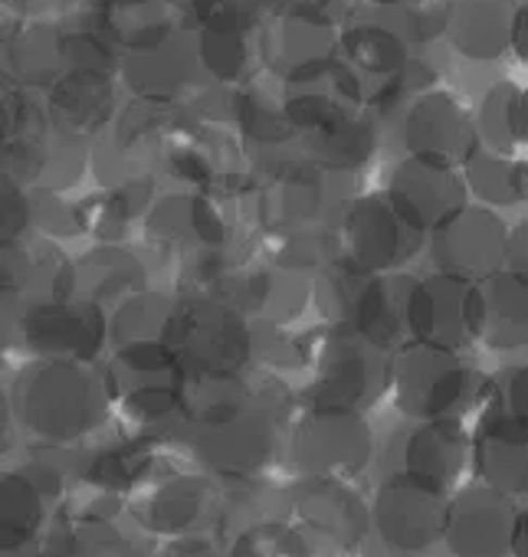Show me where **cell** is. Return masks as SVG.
Segmentation results:
<instances>
[{
	"mask_svg": "<svg viewBox=\"0 0 528 557\" xmlns=\"http://www.w3.org/2000/svg\"><path fill=\"white\" fill-rule=\"evenodd\" d=\"M277 430L280 404L270 397V384L246 387V394L233 404L184 423V436L194 453L213 472L230 479L256 475L270 466L277 453Z\"/></svg>",
	"mask_w": 528,
	"mask_h": 557,
	"instance_id": "obj_1",
	"label": "cell"
},
{
	"mask_svg": "<svg viewBox=\"0 0 528 557\" xmlns=\"http://www.w3.org/2000/svg\"><path fill=\"white\" fill-rule=\"evenodd\" d=\"M11 404L34 436L60 446L99 423L106 397L79 361H44L21 374Z\"/></svg>",
	"mask_w": 528,
	"mask_h": 557,
	"instance_id": "obj_2",
	"label": "cell"
},
{
	"mask_svg": "<svg viewBox=\"0 0 528 557\" xmlns=\"http://www.w3.org/2000/svg\"><path fill=\"white\" fill-rule=\"evenodd\" d=\"M164 345L181 377H240L253 358V329L240 312L204 296L174 306Z\"/></svg>",
	"mask_w": 528,
	"mask_h": 557,
	"instance_id": "obj_3",
	"label": "cell"
},
{
	"mask_svg": "<svg viewBox=\"0 0 528 557\" xmlns=\"http://www.w3.org/2000/svg\"><path fill=\"white\" fill-rule=\"evenodd\" d=\"M388 387H394V400L407 420H456L476 397V374L456 351L407 342L391 355Z\"/></svg>",
	"mask_w": 528,
	"mask_h": 557,
	"instance_id": "obj_4",
	"label": "cell"
},
{
	"mask_svg": "<svg viewBox=\"0 0 528 557\" xmlns=\"http://www.w3.org/2000/svg\"><path fill=\"white\" fill-rule=\"evenodd\" d=\"M316 381L309 391L312 410L365 413L391 384V355L352 338L329 335L316 351Z\"/></svg>",
	"mask_w": 528,
	"mask_h": 557,
	"instance_id": "obj_5",
	"label": "cell"
},
{
	"mask_svg": "<svg viewBox=\"0 0 528 557\" xmlns=\"http://www.w3.org/2000/svg\"><path fill=\"white\" fill-rule=\"evenodd\" d=\"M404 329H407V342L440 351H459L472 345L479 338L476 283H463V278L443 272L427 278H410L407 302H404Z\"/></svg>",
	"mask_w": 528,
	"mask_h": 557,
	"instance_id": "obj_6",
	"label": "cell"
},
{
	"mask_svg": "<svg viewBox=\"0 0 528 557\" xmlns=\"http://www.w3.org/2000/svg\"><path fill=\"white\" fill-rule=\"evenodd\" d=\"M335 243H339L335 265L355 275H388L401 269L410 256H417V249L423 246V233L407 226L397 216V210L388 203V197H374V200L368 197L348 210Z\"/></svg>",
	"mask_w": 528,
	"mask_h": 557,
	"instance_id": "obj_7",
	"label": "cell"
},
{
	"mask_svg": "<svg viewBox=\"0 0 528 557\" xmlns=\"http://www.w3.org/2000/svg\"><path fill=\"white\" fill-rule=\"evenodd\" d=\"M374 456V436L361 413L312 410L293 433V462L306 479L358 475Z\"/></svg>",
	"mask_w": 528,
	"mask_h": 557,
	"instance_id": "obj_8",
	"label": "cell"
},
{
	"mask_svg": "<svg viewBox=\"0 0 528 557\" xmlns=\"http://www.w3.org/2000/svg\"><path fill=\"white\" fill-rule=\"evenodd\" d=\"M17 332L27 348L47 361H89L109 338L102 306L86 299L66 302H21Z\"/></svg>",
	"mask_w": 528,
	"mask_h": 557,
	"instance_id": "obj_9",
	"label": "cell"
},
{
	"mask_svg": "<svg viewBox=\"0 0 528 557\" xmlns=\"http://www.w3.org/2000/svg\"><path fill=\"white\" fill-rule=\"evenodd\" d=\"M443 541L456 557H505L521 541V508L486 485L446 502Z\"/></svg>",
	"mask_w": 528,
	"mask_h": 557,
	"instance_id": "obj_10",
	"label": "cell"
},
{
	"mask_svg": "<svg viewBox=\"0 0 528 557\" xmlns=\"http://www.w3.org/2000/svg\"><path fill=\"white\" fill-rule=\"evenodd\" d=\"M378 537L401 554H414L443 537L446 502L440 492L401 475H388L368 508Z\"/></svg>",
	"mask_w": 528,
	"mask_h": 557,
	"instance_id": "obj_11",
	"label": "cell"
},
{
	"mask_svg": "<svg viewBox=\"0 0 528 557\" xmlns=\"http://www.w3.org/2000/svg\"><path fill=\"white\" fill-rule=\"evenodd\" d=\"M388 449H391L388 475L410 479L443 495L466 466L469 436L459 420H430L401 430Z\"/></svg>",
	"mask_w": 528,
	"mask_h": 557,
	"instance_id": "obj_12",
	"label": "cell"
},
{
	"mask_svg": "<svg viewBox=\"0 0 528 557\" xmlns=\"http://www.w3.org/2000/svg\"><path fill=\"white\" fill-rule=\"evenodd\" d=\"M505 226L489 210H456L433 230V262L443 275L482 283L505 262Z\"/></svg>",
	"mask_w": 528,
	"mask_h": 557,
	"instance_id": "obj_13",
	"label": "cell"
},
{
	"mask_svg": "<svg viewBox=\"0 0 528 557\" xmlns=\"http://www.w3.org/2000/svg\"><path fill=\"white\" fill-rule=\"evenodd\" d=\"M472 459L486 488L499 495L525 492V420L508 413L492 394L472 433Z\"/></svg>",
	"mask_w": 528,
	"mask_h": 557,
	"instance_id": "obj_14",
	"label": "cell"
},
{
	"mask_svg": "<svg viewBox=\"0 0 528 557\" xmlns=\"http://www.w3.org/2000/svg\"><path fill=\"white\" fill-rule=\"evenodd\" d=\"M296 515L303 531H312L339 547H355L371 528L368 505L339 479H306L296 492Z\"/></svg>",
	"mask_w": 528,
	"mask_h": 557,
	"instance_id": "obj_15",
	"label": "cell"
},
{
	"mask_svg": "<svg viewBox=\"0 0 528 557\" xmlns=\"http://www.w3.org/2000/svg\"><path fill=\"white\" fill-rule=\"evenodd\" d=\"M388 203L407 226L427 233L446 223L456 210H463V187L437 161H417L397 174Z\"/></svg>",
	"mask_w": 528,
	"mask_h": 557,
	"instance_id": "obj_16",
	"label": "cell"
},
{
	"mask_svg": "<svg viewBox=\"0 0 528 557\" xmlns=\"http://www.w3.org/2000/svg\"><path fill=\"white\" fill-rule=\"evenodd\" d=\"M217 515V492L200 475L155 482L142 502V521L158 534H194Z\"/></svg>",
	"mask_w": 528,
	"mask_h": 557,
	"instance_id": "obj_17",
	"label": "cell"
},
{
	"mask_svg": "<svg viewBox=\"0 0 528 557\" xmlns=\"http://www.w3.org/2000/svg\"><path fill=\"white\" fill-rule=\"evenodd\" d=\"M479 296V338L492 348H521L528 335L525 322V275L499 269L476 286Z\"/></svg>",
	"mask_w": 528,
	"mask_h": 557,
	"instance_id": "obj_18",
	"label": "cell"
},
{
	"mask_svg": "<svg viewBox=\"0 0 528 557\" xmlns=\"http://www.w3.org/2000/svg\"><path fill=\"white\" fill-rule=\"evenodd\" d=\"M145 262L122 246H99L86 252L76 265V289H83L79 299L96 306L145 293Z\"/></svg>",
	"mask_w": 528,
	"mask_h": 557,
	"instance_id": "obj_19",
	"label": "cell"
},
{
	"mask_svg": "<svg viewBox=\"0 0 528 557\" xmlns=\"http://www.w3.org/2000/svg\"><path fill=\"white\" fill-rule=\"evenodd\" d=\"M151 230L164 243L191 249V252L217 249L226 239V226H223L217 207L197 194H181V197L161 200L151 213Z\"/></svg>",
	"mask_w": 528,
	"mask_h": 557,
	"instance_id": "obj_20",
	"label": "cell"
},
{
	"mask_svg": "<svg viewBox=\"0 0 528 557\" xmlns=\"http://www.w3.org/2000/svg\"><path fill=\"white\" fill-rule=\"evenodd\" d=\"M112 106V89L99 73H73L53 89V119L70 132L83 135L106 122Z\"/></svg>",
	"mask_w": 528,
	"mask_h": 557,
	"instance_id": "obj_21",
	"label": "cell"
},
{
	"mask_svg": "<svg viewBox=\"0 0 528 557\" xmlns=\"http://www.w3.org/2000/svg\"><path fill=\"white\" fill-rule=\"evenodd\" d=\"M148 466H151V459H148L145 446H135V443L99 446V449L83 456L76 475L96 495H119L125 488H135L145 479Z\"/></svg>",
	"mask_w": 528,
	"mask_h": 557,
	"instance_id": "obj_22",
	"label": "cell"
},
{
	"mask_svg": "<svg viewBox=\"0 0 528 557\" xmlns=\"http://www.w3.org/2000/svg\"><path fill=\"white\" fill-rule=\"evenodd\" d=\"M171 315H174V302L145 289L119 306V312L112 315V325H109V338L115 342V348L148 345V342L164 345Z\"/></svg>",
	"mask_w": 528,
	"mask_h": 557,
	"instance_id": "obj_23",
	"label": "cell"
},
{
	"mask_svg": "<svg viewBox=\"0 0 528 557\" xmlns=\"http://www.w3.org/2000/svg\"><path fill=\"white\" fill-rule=\"evenodd\" d=\"M322 210L319 177H290L267 200H262V223L273 230H306Z\"/></svg>",
	"mask_w": 528,
	"mask_h": 557,
	"instance_id": "obj_24",
	"label": "cell"
},
{
	"mask_svg": "<svg viewBox=\"0 0 528 557\" xmlns=\"http://www.w3.org/2000/svg\"><path fill=\"white\" fill-rule=\"evenodd\" d=\"M30 223H34L30 197L17 187V181H11L8 174H0V249L21 246Z\"/></svg>",
	"mask_w": 528,
	"mask_h": 557,
	"instance_id": "obj_25",
	"label": "cell"
},
{
	"mask_svg": "<svg viewBox=\"0 0 528 557\" xmlns=\"http://www.w3.org/2000/svg\"><path fill=\"white\" fill-rule=\"evenodd\" d=\"M472 184L479 187L482 197L495 203H512L521 197V174L518 168H508L495 158H482L472 164Z\"/></svg>",
	"mask_w": 528,
	"mask_h": 557,
	"instance_id": "obj_26",
	"label": "cell"
},
{
	"mask_svg": "<svg viewBox=\"0 0 528 557\" xmlns=\"http://www.w3.org/2000/svg\"><path fill=\"white\" fill-rule=\"evenodd\" d=\"M11 397L4 391V381H0V446H8V430H11Z\"/></svg>",
	"mask_w": 528,
	"mask_h": 557,
	"instance_id": "obj_27",
	"label": "cell"
}]
</instances>
